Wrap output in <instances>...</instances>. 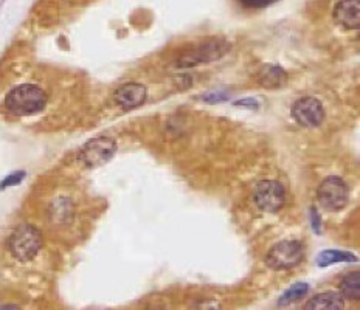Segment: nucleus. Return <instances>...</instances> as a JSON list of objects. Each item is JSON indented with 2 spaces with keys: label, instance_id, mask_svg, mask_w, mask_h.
<instances>
[{
  "label": "nucleus",
  "instance_id": "obj_1",
  "mask_svg": "<svg viewBox=\"0 0 360 310\" xmlns=\"http://www.w3.org/2000/svg\"><path fill=\"white\" fill-rule=\"evenodd\" d=\"M47 93L35 84H22L11 90L5 98V107L17 116H27L41 112L47 106Z\"/></svg>",
  "mask_w": 360,
  "mask_h": 310
},
{
  "label": "nucleus",
  "instance_id": "obj_2",
  "mask_svg": "<svg viewBox=\"0 0 360 310\" xmlns=\"http://www.w3.org/2000/svg\"><path fill=\"white\" fill-rule=\"evenodd\" d=\"M42 232L33 225L24 224L11 232L8 247L11 255L21 262L35 259L42 248Z\"/></svg>",
  "mask_w": 360,
  "mask_h": 310
},
{
  "label": "nucleus",
  "instance_id": "obj_3",
  "mask_svg": "<svg viewBox=\"0 0 360 310\" xmlns=\"http://www.w3.org/2000/svg\"><path fill=\"white\" fill-rule=\"evenodd\" d=\"M305 257V245L300 241H281L275 244L272 248L269 250L266 256L267 267L272 270H289L297 267L298 264L303 261Z\"/></svg>",
  "mask_w": 360,
  "mask_h": 310
},
{
  "label": "nucleus",
  "instance_id": "obj_4",
  "mask_svg": "<svg viewBox=\"0 0 360 310\" xmlns=\"http://www.w3.org/2000/svg\"><path fill=\"white\" fill-rule=\"evenodd\" d=\"M350 200V190L340 177H327L318 188V202L326 211L343 210Z\"/></svg>",
  "mask_w": 360,
  "mask_h": 310
},
{
  "label": "nucleus",
  "instance_id": "obj_5",
  "mask_svg": "<svg viewBox=\"0 0 360 310\" xmlns=\"http://www.w3.org/2000/svg\"><path fill=\"white\" fill-rule=\"evenodd\" d=\"M253 200L261 211L276 212L286 203V191L275 180H262L255 186Z\"/></svg>",
  "mask_w": 360,
  "mask_h": 310
},
{
  "label": "nucleus",
  "instance_id": "obj_6",
  "mask_svg": "<svg viewBox=\"0 0 360 310\" xmlns=\"http://www.w3.org/2000/svg\"><path fill=\"white\" fill-rule=\"evenodd\" d=\"M117 151V143L109 137H98L87 141L80 152V160L89 167L106 165Z\"/></svg>",
  "mask_w": 360,
  "mask_h": 310
},
{
  "label": "nucleus",
  "instance_id": "obj_7",
  "mask_svg": "<svg viewBox=\"0 0 360 310\" xmlns=\"http://www.w3.org/2000/svg\"><path fill=\"white\" fill-rule=\"evenodd\" d=\"M228 51V44L221 39H213V41H208L202 45H199L197 48H195L190 53H185L179 60V67H195L197 64H207L213 62L216 60H219L225 53Z\"/></svg>",
  "mask_w": 360,
  "mask_h": 310
},
{
  "label": "nucleus",
  "instance_id": "obj_8",
  "mask_svg": "<svg viewBox=\"0 0 360 310\" xmlns=\"http://www.w3.org/2000/svg\"><path fill=\"white\" fill-rule=\"evenodd\" d=\"M292 116L300 126L318 127L325 120V109L317 98L305 96L294 102Z\"/></svg>",
  "mask_w": 360,
  "mask_h": 310
},
{
  "label": "nucleus",
  "instance_id": "obj_9",
  "mask_svg": "<svg viewBox=\"0 0 360 310\" xmlns=\"http://www.w3.org/2000/svg\"><path fill=\"white\" fill-rule=\"evenodd\" d=\"M334 21L346 30H357L360 25V0H340L334 8Z\"/></svg>",
  "mask_w": 360,
  "mask_h": 310
},
{
  "label": "nucleus",
  "instance_id": "obj_10",
  "mask_svg": "<svg viewBox=\"0 0 360 310\" xmlns=\"http://www.w3.org/2000/svg\"><path fill=\"white\" fill-rule=\"evenodd\" d=\"M146 87L137 82H129L121 86L115 92V102L125 111H132V109L140 107L146 101Z\"/></svg>",
  "mask_w": 360,
  "mask_h": 310
},
{
  "label": "nucleus",
  "instance_id": "obj_11",
  "mask_svg": "<svg viewBox=\"0 0 360 310\" xmlns=\"http://www.w3.org/2000/svg\"><path fill=\"white\" fill-rule=\"evenodd\" d=\"M256 81L264 89H280L287 82V73L286 70L280 66L267 64V66L262 67L258 75H256Z\"/></svg>",
  "mask_w": 360,
  "mask_h": 310
},
{
  "label": "nucleus",
  "instance_id": "obj_12",
  "mask_svg": "<svg viewBox=\"0 0 360 310\" xmlns=\"http://www.w3.org/2000/svg\"><path fill=\"white\" fill-rule=\"evenodd\" d=\"M343 296L337 292H323L306 302L305 310H343Z\"/></svg>",
  "mask_w": 360,
  "mask_h": 310
},
{
  "label": "nucleus",
  "instance_id": "obj_13",
  "mask_svg": "<svg viewBox=\"0 0 360 310\" xmlns=\"http://www.w3.org/2000/svg\"><path fill=\"white\" fill-rule=\"evenodd\" d=\"M339 262H357V256L351 255L350 251L340 250H325L317 256V264L320 267H327Z\"/></svg>",
  "mask_w": 360,
  "mask_h": 310
},
{
  "label": "nucleus",
  "instance_id": "obj_14",
  "mask_svg": "<svg viewBox=\"0 0 360 310\" xmlns=\"http://www.w3.org/2000/svg\"><path fill=\"white\" fill-rule=\"evenodd\" d=\"M340 293L343 298L357 301L360 296V273L356 271H350L348 275L343 276L342 282H340Z\"/></svg>",
  "mask_w": 360,
  "mask_h": 310
},
{
  "label": "nucleus",
  "instance_id": "obj_15",
  "mask_svg": "<svg viewBox=\"0 0 360 310\" xmlns=\"http://www.w3.org/2000/svg\"><path fill=\"white\" fill-rule=\"evenodd\" d=\"M307 290H309V286L305 282H297L294 284L292 287H289L285 293L281 295L280 298V306H287V304H292V302H297L301 298H305Z\"/></svg>",
  "mask_w": 360,
  "mask_h": 310
},
{
  "label": "nucleus",
  "instance_id": "obj_16",
  "mask_svg": "<svg viewBox=\"0 0 360 310\" xmlns=\"http://www.w3.org/2000/svg\"><path fill=\"white\" fill-rule=\"evenodd\" d=\"M72 203L70 200H60V202L55 203V210L51 211V216H53L57 222H67L69 217H72Z\"/></svg>",
  "mask_w": 360,
  "mask_h": 310
},
{
  "label": "nucleus",
  "instance_id": "obj_17",
  "mask_svg": "<svg viewBox=\"0 0 360 310\" xmlns=\"http://www.w3.org/2000/svg\"><path fill=\"white\" fill-rule=\"evenodd\" d=\"M230 98L227 92H222V90H217V92H210L207 95L202 96L204 101L210 102V104H216V102H224Z\"/></svg>",
  "mask_w": 360,
  "mask_h": 310
},
{
  "label": "nucleus",
  "instance_id": "obj_18",
  "mask_svg": "<svg viewBox=\"0 0 360 310\" xmlns=\"http://www.w3.org/2000/svg\"><path fill=\"white\" fill-rule=\"evenodd\" d=\"M25 177V172L21 171V172H15V174H10L8 177H5V180L2 183H0V188L5 190V188H10V186H15V185H19L24 180Z\"/></svg>",
  "mask_w": 360,
  "mask_h": 310
},
{
  "label": "nucleus",
  "instance_id": "obj_19",
  "mask_svg": "<svg viewBox=\"0 0 360 310\" xmlns=\"http://www.w3.org/2000/svg\"><path fill=\"white\" fill-rule=\"evenodd\" d=\"M240 2L247 8H266V6L275 3L276 0H240Z\"/></svg>",
  "mask_w": 360,
  "mask_h": 310
},
{
  "label": "nucleus",
  "instance_id": "obj_20",
  "mask_svg": "<svg viewBox=\"0 0 360 310\" xmlns=\"http://www.w3.org/2000/svg\"><path fill=\"white\" fill-rule=\"evenodd\" d=\"M235 106H242V107H250V109H258V101L253 100V98H246V100L236 101Z\"/></svg>",
  "mask_w": 360,
  "mask_h": 310
},
{
  "label": "nucleus",
  "instance_id": "obj_21",
  "mask_svg": "<svg viewBox=\"0 0 360 310\" xmlns=\"http://www.w3.org/2000/svg\"><path fill=\"white\" fill-rule=\"evenodd\" d=\"M312 225H314V231H317V232L321 231L320 230V217L315 215L314 211H312Z\"/></svg>",
  "mask_w": 360,
  "mask_h": 310
},
{
  "label": "nucleus",
  "instance_id": "obj_22",
  "mask_svg": "<svg viewBox=\"0 0 360 310\" xmlns=\"http://www.w3.org/2000/svg\"><path fill=\"white\" fill-rule=\"evenodd\" d=\"M0 310H19V309L15 306H3V307H0Z\"/></svg>",
  "mask_w": 360,
  "mask_h": 310
}]
</instances>
